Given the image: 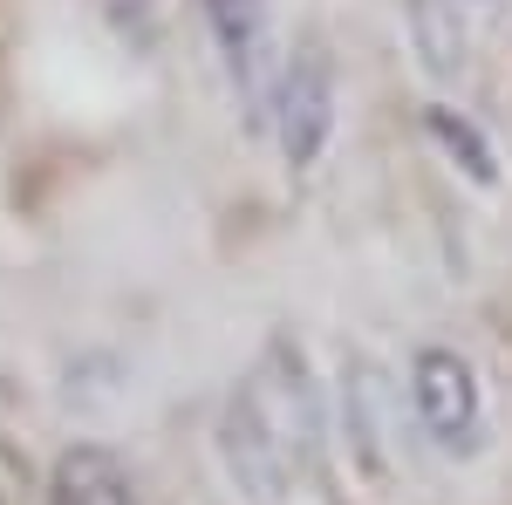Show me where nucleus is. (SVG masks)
<instances>
[{"label": "nucleus", "mask_w": 512, "mask_h": 505, "mask_svg": "<svg viewBox=\"0 0 512 505\" xmlns=\"http://www.w3.org/2000/svg\"><path fill=\"white\" fill-rule=\"evenodd\" d=\"M335 103H342V82H335V55L321 41H301L294 55H280L267 130H274L287 171H315L321 164L328 137H335Z\"/></svg>", "instance_id": "nucleus-1"}, {"label": "nucleus", "mask_w": 512, "mask_h": 505, "mask_svg": "<svg viewBox=\"0 0 512 505\" xmlns=\"http://www.w3.org/2000/svg\"><path fill=\"white\" fill-rule=\"evenodd\" d=\"M403 396H410V417L431 437L437 451H478L485 444V383H478L472 355L424 342L403 369Z\"/></svg>", "instance_id": "nucleus-2"}, {"label": "nucleus", "mask_w": 512, "mask_h": 505, "mask_svg": "<svg viewBox=\"0 0 512 505\" xmlns=\"http://www.w3.org/2000/svg\"><path fill=\"white\" fill-rule=\"evenodd\" d=\"M198 21L212 35V55L226 69L239 117L253 130H267V103H274L280 76V41H274V7L267 0H198Z\"/></svg>", "instance_id": "nucleus-3"}, {"label": "nucleus", "mask_w": 512, "mask_h": 505, "mask_svg": "<svg viewBox=\"0 0 512 505\" xmlns=\"http://www.w3.org/2000/svg\"><path fill=\"white\" fill-rule=\"evenodd\" d=\"M219 465H226V478H233L246 499H260V505H280L287 492H294V458L274 444V430L253 417V403L246 396H226V410H219Z\"/></svg>", "instance_id": "nucleus-4"}, {"label": "nucleus", "mask_w": 512, "mask_h": 505, "mask_svg": "<svg viewBox=\"0 0 512 505\" xmlns=\"http://www.w3.org/2000/svg\"><path fill=\"white\" fill-rule=\"evenodd\" d=\"M48 505H144L137 478L110 444H76L48 471Z\"/></svg>", "instance_id": "nucleus-5"}, {"label": "nucleus", "mask_w": 512, "mask_h": 505, "mask_svg": "<svg viewBox=\"0 0 512 505\" xmlns=\"http://www.w3.org/2000/svg\"><path fill=\"white\" fill-rule=\"evenodd\" d=\"M424 137L437 144V157H444L458 178H472L478 192H492V185L506 178V171H499V144H492L458 103H424Z\"/></svg>", "instance_id": "nucleus-6"}, {"label": "nucleus", "mask_w": 512, "mask_h": 505, "mask_svg": "<svg viewBox=\"0 0 512 505\" xmlns=\"http://www.w3.org/2000/svg\"><path fill=\"white\" fill-rule=\"evenodd\" d=\"M403 21H410V41H417V55H424L431 76H458V69H465L458 0H403Z\"/></svg>", "instance_id": "nucleus-7"}, {"label": "nucleus", "mask_w": 512, "mask_h": 505, "mask_svg": "<svg viewBox=\"0 0 512 505\" xmlns=\"http://www.w3.org/2000/svg\"><path fill=\"white\" fill-rule=\"evenodd\" d=\"M110 7H144V0H110Z\"/></svg>", "instance_id": "nucleus-8"}, {"label": "nucleus", "mask_w": 512, "mask_h": 505, "mask_svg": "<svg viewBox=\"0 0 512 505\" xmlns=\"http://www.w3.org/2000/svg\"><path fill=\"white\" fill-rule=\"evenodd\" d=\"M478 7H492V0H478Z\"/></svg>", "instance_id": "nucleus-9"}]
</instances>
